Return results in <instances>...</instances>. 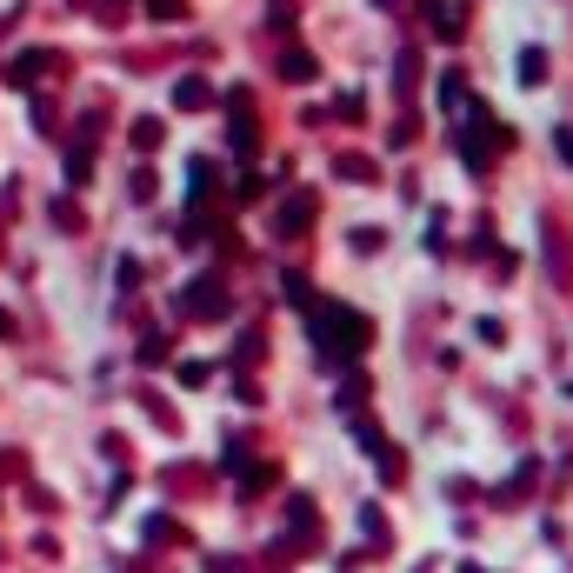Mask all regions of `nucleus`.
<instances>
[]
</instances>
